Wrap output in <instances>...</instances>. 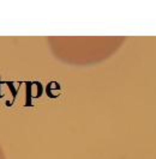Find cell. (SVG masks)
Here are the masks:
<instances>
[]
</instances>
